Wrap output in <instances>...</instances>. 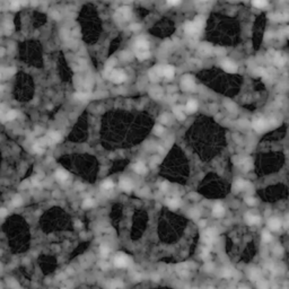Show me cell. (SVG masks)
<instances>
[{
	"mask_svg": "<svg viewBox=\"0 0 289 289\" xmlns=\"http://www.w3.org/2000/svg\"><path fill=\"white\" fill-rule=\"evenodd\" d=\"M110 76H111L112 81L115 83V84H121V83H123V81L126 80V78H127L126 73H124L122 70H114V71L111 72Z\"/></svg>",
	"mask_w": 289,
	"mask_h": 289,
	"instance_id": "obj_1",
	"label": "cell"
},
{
	"mask_svg": "<svg viewBox=\"0 0 289 289\" xmlns=\"http://www.w3.org/2000/svg\"><path fill=\"white\" fill-rule=\"evenodd\" d=\"M130 262V259L124 254H118L114 259V264L118 268H124L127 267Z\"/></svg>",
	"mask_w": 289,
	"mask_h": 289,
	"instance_id": "obj_2",
	"label": "cell"
},
{
	"mask_svg": "<svg viewBox=\"0 0 289 289\" xmlns=\"http://www.w3.org/2000/svg\"><path fill=\"white\" fill-rule=\"evenodd\" d=\"M181 86L184 91H192L194 89L195 85H194V81H193V78L191 76H184L182 83H181Z\"/></svg>",
	"mask_w": 289,
	"mask_h": 289,
	"instance_id": "obj_3",
	"label": "cell"
},
{
	"mask_svg": "<svg viewBox=\"0 0 289 289\" xmlns=\"http://www.w3.org/2000/svg\"><path fill=\"white\" fill-rule=\"evenodd\" d=\"M216 230L214 229V228H210V229H207L204 233H203V235H202V238H203V241L207 243V244H211L212 242H214V239H215V237H216Z\"/></svg>",
	"mask_w": 289,
	"mask_h": 289,
	"instance_id": "obj_4",
	"label": "cell"
},
{
	"mask_svg": "<svg viewBox=\"0 0 289 289\" xmlns=\"http://www.w3.org/2000/svg\"><path fill=\"white\" fill-rule=\"evenodd\" d=\"M134 46H136L137 52L148 51V49H149V43H148V41L145 40V38H138V40L136 41Z\"/></svg>",
	"mask_w": 289,
	"mask_h": 289,
	"instance_id": "obj_5",
	"label": "cell"
},
{
	"mask_svg": "<svg viewBox=\"0 0 289 289\" xmlns=\"http://www.w3.org/2000/svg\"><path fill=\"white\" fill-rule=\"evenodd\" d=\"M223 68H224V70H225V71L230 72V73L236 72V71H237V69H238L237 64L235 63V62H233V61H229V60H226V61L223 62Z\"/></svg>",
	"mask_w": 289,
	"mask_h": 289,
	"instance_id": "obj_6",
	"label": "cell"
},
{
	"mask_svg": "<svg viewBox=\"0 0 289 289\" xmlns=\"http://www.w3.org/2000/svg\"><path fill=\"white\" fill-rule=\"evenodd\" d=\"M253 128L255 129L257 131H262V130H264V129L267 128V121L264 120V119H262V118H260V119H257L254 122H253Z\"/></svg>",
	"mask_w": 289,
	"mask_h": 289,
	"instance_id": "obj_7",
	"label": "cell"
},
{
	"mask_svg": "<svg viewBox=\"0 0 289 289\" xmlns=\"http://www.w3.org/2000/svg\"><path fill=\"white\" fill-rule=\"evenodd\" d=\"M184 31H185L186 34H195V33L199 32V30L196 28V26L194 25L193 22H188V23H185V25H184Z\"/></svg>",
	"mask_w": 289,
	"mask_h": 289,
	"instance_id": "obj_8",
	"label": "cell"
},
{
	"mask_svg": "<svg viewBox=\"0 0 289 289\" xmlns=\"http://www.w3.org/2000/svg\"><path fill=\"white\" fill-rule=\"evenodd\" d=\"M118 15H119L121 18H123V19H129V18L131 17V10H130L129 7H122V8L119 9Z\"/></svg>",
	"mask_w": 289,
	"mask_h": 289,
	"instance_id": "obj_9",
	"label": "cell"
},
{
	"mask_svg": "<svg viewBox=\"0 0 289 289\" xmlns=\"http://www.w3.org/2000/svg\"><path fill=\"white\" fill-rule=\"evenodd\" d=\"M175 75V69L173 65H166L163 68V76L167 78H173Z\"/></svg>",
	"mask_w": 289,
	"mask_h": 289,
	"instance_id": "obj_10",
	"label": "cell"
},
{
	"mask_svg": "<svg viewBox=\"0 0 289 289\" xmlns=\"http://www.w3.org/2000/svg\"><path fill=\"white\" fill-rule=\"evenodd\" d=\"M268 226L272 229V230H278L280 227H281V222L277 218H271L269 219V223H268Z\"/></svg>",
	"mask_w": 289,
	"mask_h": 289,
	"instance_id": "obj_11",
	"label": "cell"
},
{
	"mask_svg": "<svg viewBox=\"0 0 289 289\" xmlns=\"http://www.w3.org/2000/svg\"><path fill=\"white\" fill-rule=\"evenodd\" d=\"M120 188H121L123 191L129 192V191L132 190V183H131L129 180H127V179L121 180V182H120Z\"/></svg>",
	"mask_w": 289,
	"mask_h": 289,
	"instance_id": "obj_12",
	"label": "cell"
},
{
	"mask_svg": "<svg viewBox=\"0 0 289 289\" xmlns=\"http://www.w3.org/2000/svg\"><path fill=\"white\" fill-rule=\"evenodd\" d=\"M133 169H134L138 174H145V173L147 172V169H146V167H145L144 163H141V161L136 163V164L133 165Z\"/></svg>",
	"mask_w": 289,
	"mask_h": 289,
	"instance_id": "obj_13",
	"label": "cell"
},
{
	"mask_svg": "<svg viewBox=\"0 0 289 289\" xmlns=\"http://www.w3.org/2000/svg\"><path fill=\"white\" fill-rule=\"evenodd\" d=\"M214 216L215 217H223L224 216V212H225V209L222 204H216L214 207Z\"/></svg>",
	"mask_w": 289,
	"mask_h": 289,
	"instance_id": "obj_14",
	"label": "cell"
},
{
	"mask_svg": "<svg viewBox=\"0 0 289 289\" xmlns=\"http://www.w3.org/2000/svg\"><path fill=\"white\" fill-rule=\"evenodd\" d=\"M56 176H57V179L59 180V181H61V182H64V181H67L68 180V173L64 171V169H58L57 171V173H56Z\"/></svg>",
	"mask_w": 289,
	"mask_h": 289,
	"instance_id": "obj_15",
	"label": "cell"
},
{
	"mask_svg": "<svg viewBox=\"0 0 289 289\" xmlns=\"http://www.w3.org/2000/svg\"><path fill=\"white\" fill-rule=\"evenodd\" d=\"M49 139L51 142H58L61 140V134L59 132H56V131H52L49 133Z\"/></svg>",
	"mask_w": 289,
	"mask_h": 289,
	"instance_id": "obj_16",
	"label": "cell"
},
{
	"mask_svg": "<svg viewBox=\"0 0 289 289\" xmlns=\"http://www.w3.org/2000/svg\"><path fill=\"white\" fill-rule=\"evenodd\" d=\"M246 220H247V223H249L250 225H255V224H259V222H260V217H259V216H254V215L249 214V215L246 216Z\"/></svg>",
	"mask_w": 289,
	"mask_h": 289,
	"instance_id": "obj_17",
	"label": "cell"
},
{
	"mask_svg": "<svg viewBox=\"0 0 289 289\" xmlns=\"http://www.w3.org/2000/svg\"><path fill=\"white\" fill-rule=\"evenodd\" d=\"M196 108H198V103L195 102V101H189L188 103H186V110H188V112H190V113H192V112H195L196 111Z\"/></svg>",
	"mask_w": 289,
	"mask_h": 289,
	"instance_id": "obj_18",
	"label": "cell"
},
{
	"mask_svg": "<svg viewBox=\"0 0 289 289\" xmlns=\"http://www.w3.org/2000/svg\"><path fill=\"white\" fill-rule=\"evenodd\" d=\"M166 203H167V206H168L171 209H176V208H179V206H180V201H179L177 199H167V200H166Z\"/></svg>",
	"mask_w": 289,
	"mask_h": 289,
	"instance_id": "obj_19",
	"label": "cell"
},
{
	"mask_svg": "<svg viewBox=\"0 0 289 289\" xmlns=\"http://www.w3.org/2000/svg\"><path fill=\"white\" fill-rule=\"evenodd\" d=\"M17 116V112L16 111H9L8 113H6V115H3L2 118V120L3 121H11V120H14L15 118Z\"/></svg>",
	"mask_w": 289,
	"mask_h": 289,
	"instance_id": "obj_20",
	"label": "cell"
},
{
	"mask_svg": "<svg viewBox=\"0 0 289 289\" xmlns=\"http://www.w3.org/2000/svg\"><path fill=\"white\" fill-rule=\"evenodd\" d=\"M174 114H175V116H176L179 120H181V121H183V120L185 119V115H184V113L182 112L181 107H175V108H174Z\"/></svg>",
	"mask_w": 289,
	"mask_h": 289,
	"instance_id": "obj_21",
	"label": "cell"
},
{
	"mask_svg": "<svg viewBox=\"0 0 289 289\" xmlns=\"http://www.w3.org/2000/svg\"><path fill=\"white\" fill-rule=\"evenodd\" d=\"M245 182L243 181V180H237L236 182H235V184H234V190H236V191H239V190H243L244 188H245Z\"/></svg>",
	"mask_w": 289,
	"mask_h": 289,
	"instance_id": "obj_22",
	"label": "cell"
},
{
	"mask_svg": "<svg viewBox=\"0 0 289 289\" xmlns=\"http://www.w3.org/2000/svg\"><path fill=\"white\" fill-rule=\"evenodd\" d=\"M252 3L257 8H263L268 5V0H252Z\"/></svg>",
	"mask_w": 289,
	"mask_h": 289,
	"instance_id": "obj_23",
	"label": "cell"
},
{
	"mask_svg": "<svg viewBox=\"0 0 289 289\" xmlns=\"http://www.w3.org/2000/svg\"><path fill=\"white\" fill-rule=\"evenodd\" d=\"M193 23H194V25L196 26V28L200 31V30L202 28V26H203V23H204V21H203V17H202V16H198Z\"/></svg>",
	"mask_w": 289,
	"mask_h": 289,
	"instance_id": "obj_24",
	"label": "cell"
},
{
	"mask_svg": "<svg viewBox=\"0 0 289 289\" xmlns=\"http://www.w3.org/2000/svg\"><path fill=\"white\" fill-rule=\"evenodd\" d=\"M150 57L149 54V51H141V52H137V58L139 60H145V59H148Z\"/></svg>",
	"mask_w": 289,
	"mask_h": 289,
	"instance_id": "obj_25",
	"label": "cell"
},
{
	"mask_svg": "<svg viewBox=\"0 0 289 289\" xmlns=\"http://www.w3.org/2000/svg\"><path fill=\"white\" fill-rule=\"evenodd\" d=\"M274 62L277 63V65H279V67H282L285 62H286V59L281 56V54H277L276 56V59H274Z\"/></svg>",
	"mask_w": 289,
	"mask_h": 289,
	"instance_id": "obj_26",
	"label": "cell"
},
{
	"mask_svg": "<svg viewBox=\"0 0 289 289\" xmlns=\"http://www.w3.org/2000/svg\"><path fill=\"white\" fill-rule=\"evenodd\" d=\"M113 182L111 181V180H105L104 182H103V184H102V188L103 189H105V190H110V189H112L113 188Z\"/></svg>",
	"mask_w": 289,
	"mask_h": 289,
	"instance_id": "obj_27",
	"label": "cell"
},
{
	"mask_svg": "<svg viewBox=\"0 0 289 289\" xmlns=\"http://www.w3.org/2000/svg\"><path fill=\"white\" fill-rule=\"evenodd\" d=\"M22 202H23V200H22L21 195H15V196L13 198V204H14L15 207H19V206L22 204Z\"/></svg>",
	"mask_w": 289,
	"mask_h": 289,
	"instance_id": "obj_28",
	"label": "cell"
},
{
	"mask_svg": "<svg viewBox=\"0 0 289 289\" xmlns=\"http://www.w3.org/2000/svg\"><path fill=\"white\" fill-rule=\"evenodd\" d=\"M99 252H101V255H102V257H107L108 253H110V249H108L106 245H102L101 249H99Z\"/></svg>",
	"mask_w": 289,
	"mask_h": 289,
	"instance_id": "obj_29",
	"label": "cell"
},
{
	"mask_svg": "<svg viewBox=\"0 0 289 289\" xmlns=\"http://www.w3.org/2000/svg\"><path fill=\"white\" fill-rule=\"evenodd\" d=\"M262 239H263L264 242H270V241L272 239V236H271V234H270L269 231H263V234H262Z\"/></svg>",
	"mask_w": 289,
	"mask_h": 289,
	"instance_id": "obj_30",
	"label": "cell"
},
{
	"mask_svg": "<svg viewBox=\"0 0 289 289\" xmlns=\"http://www.w3.org/2000/svg\"><path fill=\"white\" fill-rule=\"evenodd\" d=\"M75 97L77 99H79V101H84V99L88 98V94H86V93H77V94H75Z\"/></svg>",
	"mask_w": 289,
	"mask_h": 289,
	"instance_id": "obj_31",
	"label": "cell"
},
{
	"mask_svg": "<svg viewBox=\"0 0 289 289\" xmlns=\"http://www.w3.org/2000/svg\"><path fill=\"white\" fill-rule=\"evenodd\" d=\"M92 206H93V200L92 199H85L84 200V203H83L84 208H91Z\"/></svg>",
	"mask_w": 289,
	"mask_h": 289,
	"instance_id": "obj_32",
	"label": "cell"
},
{
	"mask_svg": "<svg viewBox=\"0 0 289 289\" xmlns=\"http://www.w3.org/2000/svg\"><path fill=\"white\" fill-rule=\"evenodd\" d=\"M21 6V0H11V8L14 10H17Z\"/></svg>",
	"mask_w": 289,
	"mask_h": 289,
	"instance_id": "obj_33",
	"label": "cell"
},
{
	"mask_svg": "<svg viewBox=\"0 0 289 289\" xmlns=\"http://www.w3.org/2000/svg\"><path fill=\"white\" fill-rule=\"evenodd\" d=\"M163 131H164V128H163L161 126H156V127H155V133H156V134L161 136V133H163Z\"/></svg>",
	"mask_w": 289,
	"mask_h": 289,
	"instance_id": "obj_34",
	"label": "cell"
},
{
	"mask_svg": "<svg viewBox=\"0 0 289 289\" xmlns=\"http://www.w3.org/2000/svg\"><path fill=\"white\" fill-rule=\"evenodd\" d=\"M33 149H34V151L37 153V154H42V153H43V148H42L40 145H35Z\"/></svg>",
	"mask_w": 289,
	"mask_h": 289,
	"instance_id": "obj_35",
	"label": "cell"
},
{
	"mask_svg": "<svg viewBox=\"0 0 289 289\" xmlns=\"http://www.w3.org/2000/svg\"><path fill=\"white\" fill-rule=\"evenodd\" d=\"M257 287H259V289H268V285L265 281H259Z\"/></svg>",
	"mask_w": 289,
	"mask_h": 289,
	"instance_id": "obj_36",
	"label": "cell"
},
{
	"mask_svg": "<svg viewBox=\"0 0 289 289\" xmlns=\"http://www.w3.org/2000/svg\"><path fill=\"white\" fill-rule=\"evenodd\" d=\"M209 253H210V247H209V246H208V247H204V249H203V252H202V257H208Z\"/></svg>",
	"mask_w": 289,
	"mask_h": 289,
	"instance_id": "obj_37",
	"label": "cell"
},
{
	"mask_svg": "<svg viewBox=\"0 0 289 289\" xmlns=\"http://www.w3.org/2000/svg\"><path fill=\"white\" fill-rule=\"evenodd\" d=\"M167 2L171 6H176V5H179L181 2V0H167Z\"/></svg>",
	"mask_w": 289,
	"mask_h": 289,
	"instance_id": "obj_38",
	"label": "cell"
},
{
	"mask_svg": "<svg viewBox=\"0 0 289 289\" xmlns=\"http://www.w3.org/2000/svg\"><path fill=\"white\" fill-rule=\"evenodd\" d=\"M246 202H247V204L253 206V204L255 203V200H254L253 198H246Z\"/></svg>",
	"mask_w": 289,
	"mask_h": 289,
	"instance_id": "obj_39",
	"label": "cell"
},
{
	"mask_svg": "<svg viewBox=\"0 0 289 289\" xmlns=\"http://www.w3.org/2000/svg\"><path fill=\"white\" fill-rule=\"evenodd\" d=\"M6 215H7V210L5 208H1L0 209V218H3Z\"/></svg>",
	"mask_w": 289,
	"mask_h": 289,
	"instance_id": "obj_40",
	"label": "cell"
},
{
	"mask_svg": "<svg viewBox=\"0 0 289 289\" xmlns=\"http://www.w3.org/2000/svg\"><path fill=\"white\" fill-rule=\"evenodd\" d=\"M131 30L132 31H138V30H140V25L139 24H133V25H131Z\"/></svg>",
	"mask_w": 289,
	"mask_h": 289,
	"instance_id": "obj_41",
	"label": "cell"
},
{
	"mask_svg": "<svg viewBox=\"0 0 289 289\" xmlns=\"http://www.w3.org/2000/svg\"><path fill=\"white\" fill-rule=\"evenodd\" d=\"M167 189V182H164V183H161V191H165Z\"/></svg>",
	"mask_w": 289,
	"mask_h": 289,
	"instance_id": "obj_42",
	"label": "cell"
},
{
	"mask_svg": "<svg viewBox=\"0 0 289 289\" xmlns=\"http://www.w3.org/2000/svg\"><path fill=\"white\" fill-rule=\"evenodd\" d=\"M229 276H230L229 270H225V271H224V277H229Z\"/></svg>",
	"mask_w": 289,
	"mask_h": 289,
	"instance_id": "obj_43",
	"label": "cell"
},
{
	"mask_svg": "<svg viewBox=\"0 0 289 289\" xmlns=\"http://www.w3.org/2000/svg\"><path fill=\"white\" fill-rule=\"evenodd\" d=\"M2 73H3V68H0V79L2 78Z\"/></svg>",
	"mask_w": 289,
	"mask_h": 289,
	"instance_id": "obj_44",
	"label": "cell"
},
{
	"mask_svg": "<svg viewBox=\"0 0 289 289\" xmlns=\"http://www.w3.org/2000/svg\"><path fill=\"white\" fill-rule=\"evenodd\" d=\"M2 116H3V113H2V111L0 110V118H2Z\"/></svg>",
	"mask_w": 289,
	"mask_h": 289,
	"instance_id": "obj_45",
	"label": "cell"
},
{
	"mask_svg": "<svg viewBox=\"0 0 289 289\" xmlns=\"http://www.w3.org/2000/svg\"><path fill=\"white\" fill-rule=\"evenodd\" d=\"M2 88H3V87H2V86H0V91H1V89H2Z\"/></svg>",
	"mask_w": 289,
	"mask_h": 289,
	"instance_id": "obj_46",
	"label": "cell"
},
{
	"mask_svg": "<svg viewBox=\"0 0 289 289\" xmlns=\"http://www.w3.org/2000/svg\"><path fill=\"white\" fill-rule=\"evenodd\" d=\"M199 1H208V0H199Z\"/></svg>",
	"mask_w": 289,
	"mask_h": 289,
	"instance_id": "obj_47",
	"label": "cell"
},
{
	"mask_svg": "<svg viewBox=\"0 0 289 289\" xmlns=\"http://www.w3.org/2000/svg\"><path fill=\"white\" fill-rule=\"evenodd\" d=\"M244 289H245V288H244Z\"/></svg>",
	"mask_w": 289,
	"mask_h": 289,
	"instance_id": "obj_48",
	"label": "cell"
}]
</instances>
